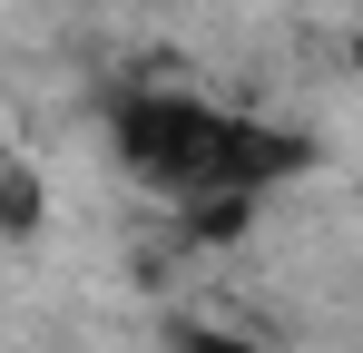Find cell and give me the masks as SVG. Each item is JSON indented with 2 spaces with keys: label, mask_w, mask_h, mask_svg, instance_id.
Segmentation results:
<instances>
[{
  "label": "cell",
  "mask_w": 363,
  "mask_h": 353,
  "mask_svg": "<svg viewBox=\"0 0 363 353\" xmlns=\"http://www.w3.org/2000/svg\"><path fill=\"white\" fill-rule=\"evenodd\" d=\"M167 353H265L245 324H226V314H186L177 334H167Z\"/></svg>",
  "instance_id": "6da1fadb"
},
{
  "label": "cell",
  "mask_w": 363,
  "mask_h": 353,
  "mask_svg": "<svg viewBox=\"0 0 363 353\" xmlns=\"http://www.w3.org/2000/svg\"><path fill=\"white\" fill-rule=\"evenodd\" d=\"M10 167H20V147H10V128H0V176H10Z\"/></svg>",
  "instance_id": "7a4b0ae2"
}]
</instances>
